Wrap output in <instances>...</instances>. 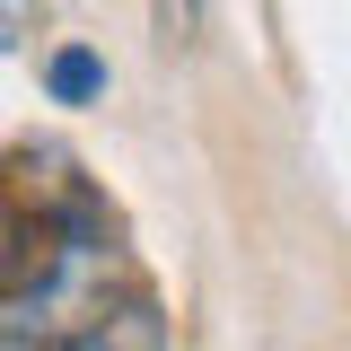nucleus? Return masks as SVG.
<instances>
[{"instance_id": "1", "label": "nucleus", "mask_w": 351, "mask_h": 351, "mask_svg": "<svg viewBox=\"0 0 351 351\" xmlns=\"http://www.w3.org/2000/svg\"><path fill=\"white\" fill-rule=\"evenodd\" d=\"M62 351H167V316H158L149 290H123V299L106 307L80 343H62Z\"/></svg>"}, {"instance_id": "2", "label": "nucleus", "mask_w": 351, "mask_h": 351, "mask_svg": "<svg viewBox=\"0 0 351 351\" xmlns=\"http://www.w3.org/2000/svg\"><path fill=\"white\" fill-rule=\"evenodd\" d=\"M44 88H53V97H62V106H88V97H97V88H106V62H97V53H88V44H62V53H53V62H44Z\"/></svg>"}, {"instance_id": "3", "label": "nucleus", "mask_w": 351, "mask_h": 351, "mask_svg": "<svg viewBox=\"0 0 351 351\" xmlns=\"http://www.w3.org/2000/svg\"><path fill=\"white\" fill-rule=\"evenodd\" d=\"M149 27H158V44H193L202 36V0H149Z\"/></svg>"}, {"instance_id": "4", "label": "nucleus", "mask_w": 351, "mask_h": 351, "mask_svg": "<svg viewBox=\"0 0 351 351\" xmlns=\"http://www.w3.org/2000/svg\"><path fill=\"white\" fill-rule=\"evenodd\" d=\"M0 44H18V9H0Z\"/></svg>"}, {"instance_id": "5", "label": "nucleus", "mask_w": 351, "mask_h": 351, "mask_svg": "<svg viewBox=\"0 0 351 351\" xmlns=\"http://www.w3.org/2000/svg\"><path fill=\"white\" fill-rule=\"evenodd\" d=\"M0 9H9V0H0Z\"/></svg>"}]
</instances>
